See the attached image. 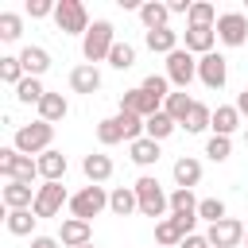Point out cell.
<instances>
[{
  "label": "cell",
  "instance_id": "6da1fadb",
  "mask_svg": "<svg viewBox=\"0 0 248 248\" xmlns=\"http://www.w3.org/2000/svg\"><path fill=\"white\" fill-rule=\"evenodd\" d=\"M50 140H54V124H46V120L16 128V151L19 155H43V151H50Z\"/></svg>",
  "mask_w": 248,
  "mask_h": 248
},
{
  "label": "cell",
  "instance_id": "7a4b0ae2",
  "mask_svg": "<svg viewBox=\"0 0 248 248\" xmlns=\"http://www.w3.org/2000/svg\"><path fill=\"white\" fill-rule=\"evenodd\" d=\"M112 46H116V39H112V23H108V19H97V23L85 31V39H81V54L89 58V66L101 62V58H108Z\"/></svg>",
  "mask_w": 248,
  "mask_h": 248
},
{
  "label": "cell",
  "instance_id": "3957f363",
  "mask_svg": "<svg viewBox=\"0 0 248 248\" xmlns=\"http://www.w3.org/2000/svg\"><path fill=\"white\" fill-rule=\"evenodd\" d=\"M136 198H140V213L143 217H163V209L170 205V198L163 194V186H159V178H151V174H143V178H136Z\"/></svg>",
  "mask_w": 248,
  "mask_h": 248
},
{
  "label": "cell",
  "instance_id": "277c9868",
  "mask_svg": "<svg viewBox=\"0 0 248 248\" xmlns=\"http://www.w3.org/2000/svg\"><path fill=\"white\" fill-rule=\"evenodd\" d=\"M0 174L8 182H31L39 174V163L31 155H19L16 147H0Z\"/></svg>",
  "mask_w": 248,
  "mask_h": 248
},
{
  "label": "cell",
  "instance_id": "5b68a950",
  "mask_svg": "<svg viewBox=\"0 0 248 248\" xmlns=\"http://www.w3.org/2000/svg\"><path fill=\"white\" fill-rule=\"evenodd\" d=\"M54 23H58L62 35H85V31H89L85 4H81V0H58V8H54Z\"/></svg>",
  "mask_w": 248,
  "mask_h": 248
},
{
  "label": "cell",
  "instance_id": "8992f818",
  "mask_svg": "<svg viewBox=\"0 0 248 248\" xmlns=\"http://www.w3.org/2000/svg\"><path fill=\"white\" fill-rule=\"evenodd\" d=\"M198 78V62H194V54L190 50H174V54H167V81H174L178 89H186L190 81Z\"/></svg>",
  "mask_w": 248,
  "mask_h": 248
},
{
  "label": "cell",
  "instance_id": "52a82bcc",
  "mask_svg": "<svg viewBox=\"0 0 248 248\" xmlns=\"http://www.w3.org/2000/svg\"><path fill=\"white\" fill-rule=\"evenodd\" d=\"M105 205H108V194H105L101 186H85V190H78V194L70 198V209H74V217H81V221L97 217Z\"/></svg>",
  "mask_w": 248,
  "mask_h": 248
},
{
  "label": "cell",
  "instance_id": "ba28073f",
  "mask_svg": "<svg viewBox=\"0 0 248 248\" xmlns=\"http://www.w3.org/2000/svg\"><path fill=\"white\" fill-rule=\"evenodd\" d=\"M159 105H163V101H159V97H151L143 85H140V89H128V93L120 97V112H132V116H140V120H147V116L163 112Z\"/></svg>",
  "mask_w": 248,
  "mask_h": 248
},
{
  "label": "cell",
  "instance_id": "9c48e42d",
  "mask_svg": "<svg viewBox=\"0 0 248 248\" xmlns=\"http://www.w3.org/2000/svg\"><path fill=\"white\" fill-rule=\"evenodd\" d=\"M62 202H70L66 198V186L62 182H43L35 190V217H54L62 209Z\"/></svg>",
  "mask_w": 248,
  "mask_h": 248
},
{
  "label": "cell",
  "instance_id": "30bf717a",
  "mask_svg": "<svg viewBox=\"0 0 248 248\" xmlns=\"http://www.w3.org/2000/svg\"><path fill=\"white\" fill-rule=\"evenodd\" d=\"M217 39H221L225 46H244V43H248V19H244L240 12H225V16L217 19Z\"/></svg>",
  "mask_w": 248,
  "mask_h": 248
},
{
  "label": "cell",
  "instance_id": "8fae6325",
  "mask_svg": "<svg viewBox=\"0 0 248 248\" xmlns=\"http://www.w3.org/2000/svg\"><path fill=\"white\" fill-rule=\"evenodd\" d=\"M244 225L240 221H232V217H225V221H217V225H209V232H205V240H209V248H236L240 240H244Z\"/></svg>",
  "mask_w": 248,
  "mask_h": 248
},
{
  "label": "cell",
  "instance_id": "7c38bea8",
  "mask_svg": "<svg viewBox=\"0 0 248 248\" xmlns=\"http://www.w3.org/2000/svg\"><path fill=\"white\" fill-rule=\"evenodd\" d=\"M198 78H202L209 89H221V85L229 81V58H221V54H202V58H198Z\"/></svg>",
  "mask_w": 248,
  "mask_h": 248
},
{
  "label": "cell",
  "instance_id": "4fadbf2b",
  "mask_svg": "<svg viewBox=\"0 0 248 248\" xmlns=\"http://www.w3.org/2000/svg\"><path fill=\"white\" fill-rule=\"evenodd\" d=\"M89 236H93V229H89V221H81V217H70V221H62V229H58V244H66V248H85Z\"/></svg>",
  "mask_w": 248,
  "mask_h": 248
},
{
  "label": "cell",
  "instance_id": "5bb4252c",
  "mask_svg": "<svg viewBox=\"0 0 248 248\" xmlns=\"http://www.w3.org/2000/svg\"><path fill=\"white\" fill-rule=\"evenodd\" d=\"M217 27H186V50L190 54H213Z\"/></svg>",
  "mask_w": 248,
  "mask_h": 248
},
{
  "label": "cell",
  "instance_id": "9a60e30c",
  "mask_svg": "<svg viewBox=\"0 0 248 248\" xmlns=\"http://www.w3.org/2000/svg\"><path fill=\"white\" fill-rule=\"evenodd\" d=\"M19 62H23V74H27V78H39V74L50 70V54H46L43 46H23V50H19Z\"/></svg>",
  "mask_w": 248,
  "mask_h": 248
},
{
  "label": "cell",
  "instance_id": "2e32d148",
  "mask_svg": "<svg viewBox=\"0 0 248 248\" xmlns=\"http://www.w3.org/2000/svg\"><path fill=\"white\" fill-rule=\"evenodd\" d=\"M35 163H39V174H43L46 182H62V178H66V155H62V151H43Z\"/></svg>",
  "mask_w": 248,
  "mask_h": 248
},
{
  "label": "cell",
  "instance_id": "e0dca14e",
  "mask_svg": "<svg viewBox=\"0 0 248 248\" xmlns=\"http://www.w3.org/2000/svg\"><path fill=\"white\" fill-rule=\"evenodd\" d=\"M70 85H74V93H97L101 89V74H97V66H74V74H70Z\"/></svg>",
  "mask_w": 248,
  "mask_h": 248
},
{
  "label": "cell",
  "instance_id": "ac0fdd59",
  "mask_svg": "<svg viewBox=\"0 0 248 248\" xmlns=\"http://www.w3.org/2000/svg\"><path fill=\"white\" fill-rule=\"evenodd\" d=\"M174 182H178V190L198 186V182H202V163H198V159H190V155H182V159L174 163Z\"/></svg>",
  "mask_w": 248,
  "mask_h": 248
},
{
  "label": "cell",
  "instance_id": "d6986e66",
  "mask_svg": "<svg viewBox=\"0 0 248 248\" xmlns=\"http://www.w3.org/2000/svg\"><path fill=\"white\" fill-rule=\"evenodd\" d=\"M4 205H8V209H35L31 182H8V186H4Z\"/></svg>",
  "mask_w": 248,
  "mask_h": 248
},
{
  "label": "cell",
  "instance_id": "ffe728a7",
  "mask_svg": "<svg viewBox=\"0 0 248 248\" xmlns=\"http://www.w3.org/2000/svg\"><path fill=\"white\" fill-rule=\"evenodd\" d=\"M140 19H143V27H147V31H159V27H167L170 8H167V4H159V0H147V4H140Z\"/></svg>",
  "mask_w": 248,
  "mask_h": 248
},
{
  "label": "cell",
  "instance_id": "44dd1931",
  "mask_svg": "<svg viewBox=\"0 0 248 248\" xmlns=\"http://www.w3.org/2000/svg\"><path fill=\"white\" fill-rule=\"evenodd\" d=\"M108 209H112L116 217H128L132 209H140V198H136V190H132V186H116V190L108 194Z\"/></svg>",
  "mask_w": 248,
  "mask_h": 248
},
{
  "label": "cell",
  "instance_id": "7402d4cb",
  "mask_svg": "<svg viewBox=\"0 0 248 248\" xmlns=\"http://www.w3.org/2000/svg\"><path fill=\"white\" fill-rule=\"evenodd\" d=\"M147 50H155V54H174V50H178V31H170V27L147 31Z\"/></svg>",
  "mask_w": 248,
  "mask_h": 248
},
{
  "label": "cell",
  "instance_id": "603a6c76",
  "mask_svg": "<svg viewBox=\"0 0 248 248\" xmlns=\"http://www.w3.org/2000/svg\"><path fill=\"white\" fill-rule=\"evenodd\" d=\"M190 108H194V101L186 97V89H178V93H167V101H163V112H167L174 124H182V120L190 116Z\"/></svg>",
  "mask_w": 248,
  "mask_h": 248
},
{
  "label": "cell",
  "instance_id": "cb8c5ba5",
  "mask_svg": "<svg viewBox=\"0 0 248 248\" xmlns=\"http://www.w3.org/2000/svg\"><path fill=\"white\" fill-rule=\"evenodd\" d=\"M66 112H70V105H66V97H62V93H46V97L39 101V120H46V124L62 120Z\"/></svg>",
  "mask_w": 248,
  "mask_h": 248
},
{
  "label": "cell",
  "instance_id": "d4e9b609",
  "mask_svg": "<svg viewBox=\"0 0 248 248\" xmlns=\"http://www.w3.org/2000/svg\"><path fill=\"white\" fill-rule=\"evenodd\" d=\"M236 124H240L236 105H221V108L213 112V136H232V132H236Z\"/></svg>",
  "mask_w": 248,
  "mask_h": 248
},
{
  "label": "cell",
  "instance_id": "484cf974",
  "mask_svg": "<svg viewBox=\"0 0 248 248\" xmlns=\"http://www.w3.org/2000/svg\"><path fill=\"white\" fill-rule=\"evenodd\" d=\"M174 128H178V124H174L167 112H155V116H147V120H143V136H147V140H155V143H159V140H167Z\"/></svg>",
  "mask_w": 248,
  "mask_h": 248
},
{
  "label": "cell",
  "instance_id": "4316f807",
  "mask_svg": "<svg viewBox=\"0 0 248 248\" xmlns=\"http://www.w3.org/2000/svg\"><path fill=\"white\" fill-rule=\"evenodd\" d=\"M132 163H140V167H151V163H159V143L155 140H147V136H140V140H132Z\"/></svg>",
  "mask_w": 248,
  "mask_h": 248
},
{
  "label": "cell",
  "instance_id": "83f0119b",
  "mask_svg": "<svg viewBox=\"0 0 248 248\" xmlns=\"http://www.w3.org/2000/svg\"><path fill=\"white\" fill-rule=\"evenodd\" d=\"M81 170H85V178L97 186V182H105V178L112 174V159H108V155H85Z\"/></svg>",
  "mask_w": 248,
  "mask_h": 248
},
{
  "label": "cell",
  "instance_id": "f1b7e54d",
  "mask_svg": "<svg viewBox=\"0 0 248 248\" xmlns=\"http://www.w3.org/2000/svg\"><path fill=\"white\" fill-rule=\"evenodd\" d=\"M155 240H159L163 248H174V244H182V240H186V229H182L174 217H167V221H159V225H155Z\"/></svg>",
  "mask_w": 248,
  "mask_h": 248
},
{
  "label": "cell",
  "instance_id": "f546056e",
  "mask_svg": "<svg viewBox=\"0 0 248 248\" xmlns=\"http://www.w3.org/2000/svg\"><path fill=\"white\" fill-rule=\"evenodd\" d=\"M35 209H8V232L12 236H27L31 229H35Z\"/></svg>",
  "mask_w": 248,
  "mask_h": 248
},
{
  "label": "cell",
  "instance_id": "4dcf8cb0",
  "mask_svg": "<svg viewBox=\"0 0 248 248\" xmlns=\"http://www.w3.org/2000/svg\"><path fill=\"white\" fill-rule=\"evenodd\" d=\"M16 97H19V105H39V101L46 97V89H43L39 78H23V81L16 85Z\"/></svg>",
  "mask_w": 248,
  "mask_h": 248
},
{
  "label": "cell",
  "instance_id": "1f68e13d",
  "mask_svg": "<svg viewBox=\"0 0 248 248\" xmlns=\"http://www.w3.org/2000/svg\"><path fill=\"white\" fill-rule=\"evenodd\" d=\"M97 140H101L105 147H108V143H120V140H128V136H124V120H120V116H108V120H101V124H97Z\"/></svg>",
  "mask_w": 248,
  "mask_h": 248
},
{
  "label": "cell",
  "instance_id": "d6a6232c",
  "mask_svg": "<svg viewBox=\"0 0 248 248\" xmlns=\"http://www.w3.org/2000/svg\"><path fill=\"white\" fill-rule=\"evenodd\" d=\"M186 19H190V27H213V23L221 19V16H217V8H213V4L198 0V4L190 8V16H186Z\"/></svg>",
  "mask_w": 248,
  "mask_h": 248
},
{
  "label": "cell",
  "instance_id": "836d02e7",
  "mask_svg": "<svg viewBox=\"0 0 248 248\" xmlns=\"http://www.w3.org/2000/svg\"><path fill=\"white\" fill-rule=\"evenodd\" d=\"M182 128H186V132H205V128H213V112L194 101V108H190V116L182 120Z\"/></svg>",
  "mask_w": 248,
  "mask_h": 248
},
{
  "label": "cell",
  "instance_id": "e575fe53",
  "mask_svg": "<svg viewBox=\"0 0 248 248\" xmlns=\"http://www.w3.org/2000/svg\"><path fill=\"white\" fill-rule=\"evenodd\" d=\"M108 66H116V70H132V66H136V46H132V43H116V46L108 50Z\"/></svg>",
  "mask_w": 248,
  "mask_h": 248
},
{
  "label": "cell",
  "instance_id": "d590c367",
  "mask_svg": "<svg viewBox=\"0 0 248 248\" xmlns=\"http://www.w3.org/2000/svg\"><path fill=\"white\" fill-rule=\"evenodd\" d=\"M170 209H174V217H198V202H194L190 190H174L170 194Z\"/></svg>",
  "mask_w": 248,
  "mask_h": 248
},
{
  "label": "cell",
  "instance_id": "8d00e7d4",
  "mask_svg": "<svg viewBox=\"0 0 248 248\" xmlns=\"http://www.w3.org/2000/svg\"><path fill=\"white\" fill-rule=\"evenodd\" d=\"M19 31H23V19H19L16 12H0V39H4V43H16Z\"/></svg>",
  "mask_w": 248,
  "mask_h": 248
},
{
  "label": "cell",
  "instance_id": "74e56055",
  "mask_svg": "<svg viewBox=\"0 0 248 248\" xmlns=\"http://www.w3.org/2000/svg\"><path fill=\"white\" fill-rule=\"evenodd\" d=\"M27 74H23V62L19 58H0V81H8V85H19Z\"/></svg>",
  "mask_w": 248,
  "mask_h": 248
},
{
  "label": "cell",
  "instance_id": "f35d334b",
  "mask_svg": "<svg viewBox=\"0 0 248 248\" xmlns=\"http://www.w3.org/2000/svg\"><path fill=\"white\" fill-rule=\"evenodd\" d=\"M198 217H205L209 225L225 221V202H221V198H205V202H198Z\"/></svg>",
  "mask_w": 248,
  "mask_h": 248
},
{
  "label": "cell",
  "instance_id": "ab89813d",
  "mask_svg": "<svg viewBox=\"0 0 248 248\" xmlns=\"http://www.w3.org/2000/svg\"><path fill=\"white\" fill-rule=\"evenodd\" d=\"M229 151H232L229 136H209V143H205V155H209L213 163H225V159H229Z\"/></svg>",
  "mask_w": 248,
  "mask_h": 248
},
{
  "label": "cell",
  "instance_id": "60d3db41",
  "mask_svg": "<svg viewBox=\"0 0 248 248\" xmlns=\"http://www.w3.org/2000/svg\"><path fill=\"white\" fill-rule=\"evenodd\" d=\"M143 89H147L151 97L167 101V78H163V74H151V78H143Z\"/></svg>",
  "mask_w": 248,
  "mask_h": 248
},
{
  "label": "cell",
  "instance_id": "b9f144b4",
  "mask_svg": "<svg viewBox=\"0 0 248 248\" xmlns=\"http://www.w3.org/2000/svg\"><path fill=\"white\" fill-rule=\"evenodd\" d=\"M54 8H58V4H50V0H27V16H31V19L54 16Z\"/></svg>",
  "mask_w": 248,
  "mask_h": 248
},
{
  "label": "cell",
  "instance_id": "7bdbcfd3",
  "mask_svg": "<svg viewBox=\"0 0 248 248\" xmlns=\"http://www.w3.org/2000/svg\"><path fill=\"white\" fill-rule=\"evenodd\" d=\"M167 8H170V16H190V8H194V4H190V0H170Z\"/></svg>",
  "mask_w": 248,
  "mask_h": 248
},
{
  "label": "cell",
  "instance_id": "ee69618b",
  "mask_svg": "<svg viewBox=\"0 0 248 248\" xmlns=\"http://www.w3.org/2000/svg\"><path fill=\"white\" fill-rule=\"evenodd\" d=\"M178 248H209V240H205V236H198V232H190V236H186Z\"/></svg>",
  "mask_w": 248,
  "mask_h": 248
},
{
  "label": "cell",
  "instance_id": "f6af8a7d",
  "mask_svg": "<svg viewBox=\"0 0 248 248\" xmlns=\"http://www.w3.org/2000/svg\"><path fill=\"white\" fill-rule=\"evenodd\" d=\"M31 248H58V236H35Z\"/></svg>",
  "mask_w": 248,
  "mask_h": 248
},
{
  "label": "cell",
  "instance_id": "bcb514c9",
  "mask_svg": "<svg viewBox=\"0 0 248 248\" xmlns=\"http://www.w3.org/2000/svg\"><path fill=\"white\" fill-rule=\"evenodd\" d=\"M236 112H240V116H248V89L236 97Z\"/></svg>",
  "mask_w": 248,
  "mask_h": 248
},
{
  "label": "cell",
  "instance_id": "7dc6e473",
  "mask_svg": "<svg viewBox=\"0 0 248 248\" xmlns=\"http://www.w3.org/2000/svg\"><path fill=\"white\" fill-rule=\"evenodd\" d=\"M244 244H248V232H244Z\"/></svg>",
  "mask_w": 248,
  "mask_h": 248
},
{
  "label": "cell",
  "instance_id": "c3c4849f",
  "mask_svg": "<svg viewBox=\"0 0 248 248\" xmlns=\"http://www.w3.org/2000/svg\"><path fill=\"white\" fill-rule=\"evenodd\" d=\"M85 248H93V244H85Z\"/></svg>",
  "mask_w": 248,
  "mask_h": 248
},
{
  "label": "cell",
  "instance_id": "681fc988",
  "mask_svg": "<svg viewBox=\"0 0 248 248\" xmlns=\"http://www.w3.org/2000/svg\"><path fill=\"white\" fill-rule=\"evenodd\" d=\"M244 140H248V132H244Z\"/></svg>",
  "mask_w": 248,
  "mask_h": 248
}]
</instances>
